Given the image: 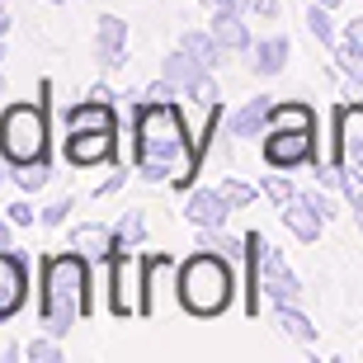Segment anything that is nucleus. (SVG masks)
Listing matches in <instances>:
<instances>
[{
	"instance_id": "nucleus-1",
	"label": "nucleus",
	"mask_w": 363,
	"mask_h": 363,
	"mask_svg": "<svg viewBox=\"0 0 363 363\" xmlns=\"http://www.w3.org/2000/svg\"><path fill=\"white\" fill-rule=\"evenodd\" d=\"M133 165H137V175L151 179V184L170 179L179 189H194L203 151L189 137L175 104H142L137 99V108H133Z\"/></svg>"
},
{
	"instance_id": "nucleus-2",
	"label": "nucleus",
	"mask_w": 363,
	"mask_h": 363,
	"mask_svg": "<svg viewBox=\"0 0 363 363\" xmlns=\"http://www.w3.org/2000/svg\"><path fill=\"white\" fill-rule=\"evenodd\" d=\"M90 255L81 250H62V255H43L38 264V321L48 335H67L71 325L94 311V279H90Z\"/></svg>"
},
{
	"instance_id": "nucleus-3",
	"label": "nucleus",
	"mask_w": 363,
	"mask_h": 363,
	"mask_svg": "<svg viewBox=\"0 0 363 363\" xmlns=\"http://www.w3.org/2000/svg\"><path fill=\"white\" fill-rule=\"evenodd\" d=\"M175 297L179 307L199 321H217L222 311L231 307L236 297V264L217 250H199L179 264V279H175Z\"/></svg>"
},
{
	"instance_id": "nucleus-4",
	"label": "nucleus",
	"mask_w": 363,
	"mask_h": 363,
	"mask_svg": "<svg viewBox=\"0 0 363 363\" xmlns=\"http://www.w3.org/2000/svg\"><path fill=\"white\" fill-rule=\"evenodd\" d=\"M48 104H33V99H14L0 113V156L5 165H28V161H48L52 147H48Z\"/></svg>"
},
{
	"instance_id": "nucleus-5",
	"label": "nucleus",
	"mask_w": 363,
	"mask_h": 363,
	"mask_svg": "<svg viewBox=\"0 0 363 363\" xmlns=\"http://www.w3.org/2000/svg\"><path fill=\"white\" fill-rule=\"evenodd\" d=\"M259 151H264L269 170H297V165H311L321 156L311 128H269V133L259 137Z\"/></svg>"
},
{
	"instance_id": "nucleus-6",
	"label": "nucleus",
	"mask_w": 363,
	"mask_h": 363,
	"mask_svg": "<svg viewBox=\"0 0 363 363\" xmlns=\"http://www.w3.org/2000/svg\"><path fill=\"white\" fill-rule=\"evenodd\" d=\"M108 264V311L113 316H142V264L133 250H113Z\"/></svg>"
},
{
	"instance_id": "nucleus-7",
	"label": "nucleus",
	"mask_w": 363,
	"mask_h": 363,
	"mask_svg": "<svg viewBox=\"0 0 363 363\" xmlns=\"http://www.w3.org/2000/svg\"><path fill=\"white\" fill-rule=\"evenodd\" d=\"M118 156V128H67V161L71 165H108Z\"/></svg>"
},
{
	"instance_id": "nucleus-8",
	"label": "nucleus",
	"mask_w": 363,
	"mask_h": 363,
	"mask_svg": "<svg viewBox=\"0 0 363 363\" xmlns=\"http://www.w3.org/2000/svg\"><path fill=\"white\" fill-rule=\"evenodd\" d=\"M259 288H264L269 302H302V293H307L302 279L288 269V259L279 250H269V241L259 245Z\"/></svg>"
},
{
	"instance_id": "nucleus-9",
	"label": "nucleus",
	"mask_w": 363,
	"mask_h": 363,
	"mask_svg": "<svg viewBox=\"0 0 363 363\" xmlns=\"http://www.w3.org/2000/svg\"><path fill=\"white\" fill-rule=\"evenodd\" d=\"M28 302V264L19 250H0V321H14Z\"/></svg>"
},
{
	"instance_id": "nucleus-10",
	"label": "nucleus",
	"mask_w": 363,
	"mask_h": 363,
	"mask_svg": "<svg viewBox=\"0 0 363 363\" xmlns=\"http://www.w3.org/2000/svg\"><path fill=\"white\" fill-rule=\"evenodd\" d=\"M94 57L104 71H123L128 67V19L118 14H99L94 24Z\"/></svg>"
},
{
	"instance_id": "nucleus-11",
	"label": "nucleus",
	"mask_w": 363,
	"mask_h": 363,
	"mask_svg": "<svg viewBox=\"0 0 363 363\" xmlns=\"http://www.w3.org/2000/svg\"><path fill=\"white\" fill-rule=\"evenodd\" d=\"M335 161L363 170V104H345L335 113Z\"/></svg>"
},
{
	"instance_id": "nucleus-12",
	"label": "nucleus",
	"mask_w": 363,
	"mask_h": 363,
	"mask_svg": "<svg viewBox=\"0 0 363 363\" xmlns=\"http://www.w3.org/2000/svg\"><path fill=\"white\" fill-rule=\"evenodd\" d=\"M231 213H236V208L227 203V194H222V189H189V199H184V222H189L194 231H199V227H227Z\"/></svg>"
},
{
	"instance_id": "nucleus-13",
	"label": "nucleus",
	"mask_w": 363,
	"mask_h": 363,
	"mask_svg": "<svg viewBox=\"0 0 363 363\" xmlns=\"http://www.w3.org/2000/svg\"><path fill=\"white\" fill-rule=\"evenodd\" d=\"M269 108H274L269 94H250V99H241V104L227 113V137H236V142L264 137L269 133Z\"/></svg>"
},
{
	"instance_id": "nucleus-14",
	"label": "nucleus",
	"mask_w": 363,
	"mask_h": 363,
	"mask_svg": "<svg viewBox=\"0 0 363 363\" xmlns=\"http://www.w3.org/2000/svg\"><path fill=\"white\" fill-rule=\"evenodd\" d=\"M175 279H179L175 255H147V259H142V316L156 311L161 293H165V288H175Z\"/></svg>"
},
{
	"instance_id": "nucleus-15",
	"label": "nucleus",
	"mask_w": 363,
	"mask_h": 363,
	"mask_svg": "<svg viewBox=\"0 0 363 363\" xmlns=\"http://www.w3.org/2000/svg\"><path fill=\"white\" fill-rule=\"evenodd\" d=\"M208 28H213V38L236 57H250V48H255V33H250L241 10H213V24Z\"/></svg>"
},
{
	"instance_id": "nucleus-16",
	"label": "nucleus",
	"mask_w": 363,
	"mask_h": 363,
	"mask_svg": "<svg viewBox=\"0 0 363 363\" xmlns=\"http://www.w3.org/2000/svg\"><path fill=\"white\" fill-rule=\"evenodd\" d=\"M288 57H293V43H288V33L255 38V48H250V71H255L259 81H274V76L288 67Z\"/></svg>"
},
{
	"instance_id": "nucleus-17",
	"label": "nucleus",
	"mask_w": 363,
	"mask_h": 363,
	"mask_svg": "<svg viewBox=\"0 0 363 363\" xmlns=\"http://www.w3.org/2000/svg\"><path fill=\"white\" fill-rule=\"evenodd\" d=\"M279 217H283V227L293 231V236H297L302 245H316V241H321V231H325V217L316 213V208H311V203L302 199V194H297L293 203H283V208H279Z\"/></svg>"
},
{
	"instance_id": "nucleus-18",
	"label": "nucleus",
	"mask_w": 363,
	"mask_h": 363,
	"mask_svg": "<svg viewBox=\"0 0 363 363\" xmlns=\"http://www.w3.org/2000/svg\"><path fill=\"white\" fill-rule=\"evenodd\" d=\"M179 48H184L203 71H217V67H222V57H231L227 48L213 38V28H184V33H179Z\"/></svg>"
},
{
	"instance_id": "nucleus-19",
	"label": "nucleus",
	"mask_w": 363,
	"mask_h": 363,
	"mask_svg": "<svg viewBox=\"0 0 363 363\" xmlns=\"http://www.w3.org/2000/svg\"><path fill=\"white\" fill-rule=\"evenodd\" d=\"M71 250H81V255H90V259H108L113 255V227H104V222L71 227Z\"/></svg>"
},
{
	"instance_id": "nucleus-20",
	"label": "nucleus",
	"mask_w": 363,
	"mask_h": 363,
	"mask_svg": "<svg viewBox=\"0 0 363 363\" xmlns=\"http://www.w3.org/2000/svg\"><path fill=\"white\" fill-rule=\"evenodd\" d=\"M269 316H274V325H279L288 340H297V345H316V325L297 311V302H269Z\"/></svg>"
},
{
	"instance_id": "nucleus-21",
	"label": "nucleus",
	"mask_w": 363,
	"mask_h": 363,
	"mask_svg": "<svg viewBox=\"0 0 363 363\" xmlns=\"http://www.w3.org/2000/svg\"><path fill=\"white\" fill-rule=\"evenodd\" d=\"M161 76H165L170 85H179V94H184L189 85H194V81L203 76V67L184 52V48H170V52H165V62H161Z\"/></svg>"
},
{
	"instance_id": "nucleus-22",
	"label": "nucleus",
	"mask_w": 363,
	"mask_h": 363,
	"mask_svg": "<svg viewBox=\"0 0 363 363\" xmlns=\"http://www.w3.org/2000/svg\"><path fill=\"white\" fill-rule=\"evenodd\" d=\"M199 250H217L231 264H245V241L227 236V227H199Z\"/></svg>"
},
{
	"instance_id": "nucleus-23",
	"label": "nucleus",
	"mask_w": 363,
	"mask_h": 363,
	"mask_svg": "<svg viewBox=\"0 0 363 363\" xmlns=\"http://www.w3.org/2000/svg\"><path fill=\"white\" fill-rule=\"evenodd\" d=\"M302 24H307V33L321 43V48H330V52H335L340 28H335V14H330V5H316V0H311V5H307V19H302Z\"/></svg>"
},
{
	"instance_id": "nucleus-24",
	"label": "nucleus",
	"mask_w": 363,
	"mask_h": 363,
	"mask_svg": "<svg viewBox=\"0 0 363 363\" xmlns=\"http://www.w3.org/2000/svg\"><path fill=\"white\" fill-rule=\"evenodd\" d=\"M142 241H147V222H142V213H123L118 222H113V250H137Z\"/></svg>"
},
{
	"instance_id": "nucleus-25",
	"label": "nucleus",
	"mask_w": 363,
	"mask_h": 363,
	"mask_svg": "<svg viewBox=\"0 0 363 363\" xmlns=\"http://www.w3.org/2000/svg\"><path fill=\"white\" fill-rule=\"evenodd\" d=\"M335 67H340V76H345V81H354L363 90V48H354V43L340 38L335 43Z\"/></svg>"
},
{
	"instance_id": "nucleus-26",
	"label": "nucleus",
	"mask_w": 363,
	"mask_h": 363,
	"mask_svg": "<svg viewBox=\"0 0 363 363\" xmlns=\"http://www.w3.org/2000/svg\"><path fill=\"white\" fill-rule=\"evenodd\" d=\"M259 194H264L274 208H283V203H293V199H297V184L288 179V170H274V175L259 179Z\"/></svg>"
},
{
	"instance_id": "nucleus-27",
	"label": "nucleus",
	"mask_w": 363,
	"mask_h": 363,
	"mask_svg": "<svg viewBox=\"0 0 363 363\" xmlns=\"http://www.w3.org/2000/svg\"><path fill=\"white\" fill-rule=\"evenodd\" d=\"M52 179V156L48 161H28V165H14V184L24 189V194H33V189H43Z\"/></svg>"
},
{
	"instance_id": "nucleus-28",
	"label": "nucleus",
	"mask_w": 363,
	"mask_h": 363,
	"mask_svg": "<svg viewBox=\"0 0 363 363\" xmlns=\"http://www.w3.org/2000/svg\"><path fill=\"white\" fill-rule=\"evenodd\" d=\"M184 99H194V104H199L203 113H208V108H217V104H222V90H217L213 71H203L199 81H194V85H189V90H184Z\"/></svg>"
},
{
	"instance_id": "nucleus-29",
	"label": "nucleus",
	"mask_w": 363,
	"mask_h": 363,
	"mask_svg": "<svg viewBox=\"0 0 363 363\" xmlns=\"http://www.w3.org/2000/svg\"><path fill=\"white\" fill-rule=\"evenodd\" d=\"M24 359H33V363H62V340H57V335H38L33 345H24Z\"/></svg>"
},
{
	"instance_id": "nucleus-30",
	"label": "nucleus",
	"mask_w": 363,
	"mask_h": 363,
	"mask_svg": "<svg viewBox=\"0 0 363 363\" xmlns=\"http://www.w3.org/2000/svg\"><path fill=\"white\" fill-rule=\"evenodd\" d=\"M76 213V199H52L48 208H38V227H67V217Z\"/></svg>"
},
{
	"instance_id": "nucleus-31",
	"label": "nucleus",
	"mask_w": 363,
	"mask_h": 363,
	"mask_svg": "<svg viewBox=\"0 0 363 363\" xmlns=\"http://www.w3.org/2000/svg\"><path fill=\"white\" fill-rule=\"evenodd\" d=\"M217 189L227 194V203L236 208V213H241V208H250V203H255V194H259V189H255V184H245V179H222Z\"/></svg>"
},
{
	"instance_id": "nucleus-32",
	"label": "nucleus",
	"mask_w": 363,
	"mask_h": 363,
	"mask_svg": "<svg viewBox=\"0 0 363 363\" xmlns=\"http://www.w3.org/2000/svg\"><path fill=\"white\" fill-rule=\"evenodd\" d=\"M5 217H10L14 227H38V208H33L28 199H14L10 208H5Z\"/></svg>"
},
{
	"instance_id": "nucleus-33",
	"label": "nucleus",
	"mask_w": 363,
	"mask_h": 363,
	"mask_svg": "<svg viewBox=\"0 0 363 363\" xmlns=\"http://www.w3.org/2000/svg\"><path fill=\"white\" fill-rule=\"evenodd\" d=\"M175 94H179V85H170L161 76L156 85H147V94H142V104H175Z\"/></svg>"
},
{
	"instance_id": "nucleus-34",
	"label": "nucleus",
	"mask_w": 363,
	"mask_h": 363,
	"mask_svg": "<svg viewBox=\"0 0 363 363\" xmlns=\"http://www.w3.org/2000/svg\"><path fill=\"white\" fill-rule=\"evenodd\" d=\"M302 199H307L311 208H316V213L325 217V222H335V217H340V208H335V199H330V194H316V189H307Z\"/></svg>"
},
{
	"instance_id": "nucleus-35",
	"label": "nucleus",
	"mask_w": 363,
	"mask_h": 363,
	"mask_svg": "<svg viewBox=\"0 0 363 363\" xmlns=\"http://www.w3.org/2000/svg\"><path fill=\"white\" fill-rule=\"evenodd\" d=\"M250 14H259V19H269V24H274V19L283 14V0H250Z\"/></svg>"
},
{
	"instance_id": "nucleus-36",
	"label": "nucleus",
	"mask_w": 363,
	"mask_h": 363,
	"mask_svg": "<svg viewBox=\"0 0 363 363\" xmlns=\"http://www.w3.org/2000/svg\"><path fill=\"white\" fill-rule=\"evenodd\" d=\"M340 38H345V43H354V48H363V19H350V24L340 28Z\"/></svg>"
},
{
	"instance_id": "nucleus-37",
	"label": "nucleus",
	"mask_w": 363,
	"mask_h": 363,
	"mask_svg": "<svg viewBox=\"0 0 363 363\" xmlns=\"http://www.w3.org/2000/svg\"><path fill=\"white\" fill-rule=\"evenodd\" d=\"M0 250H14V222L0 217Z\"/></svg>"
},
{
	"instance_id": "nucleus-38",
	"label": "nucleus",
	"mask_w": 363,
	"mask_h": 363,
	"mask_svg": "<svg viewBox=\"0 0 363 363\" xmlns=\"http://www.w3.org/2000/svg\"><path fill=\"white\" fill-rule=\"evenodd\" d=\"M123 179H128V175H123V170H118V175H108L104 184L94 189V194H99V199H108V194H113V189H123Z\"/></svg>"
},
{
	"instance_id": "nucleus-39",
	"label": "nucleus",
	"mask_w": 363,
	"mask_h": 363,
	"mask_svg": "<svg viewBox=\"0 0 363 363\" xmlns=\"http://www.w3.org/2000/svg\"><path fill=\"white\" fill-rule=\"evenodd\" d=\"M90 99H99V104H113V90H108V85H90Z\"/></svg>"
},
{
	"instance_id": "nucleus-40",
	"label": "nucleus",
	"mask_w": 363,
	"mask_h": 363,
	"mask_svg": "<svg viewBox=\"0 0 363 363\" xmlns=\"http://www.w3.org/2000/svg\"><path fill=\"white\" fill-rule=\"evenodd\" d=\"M10 24H14V19H10V0H0V38L10 33Z\"/></svg>"
},
{
	"instance_id": "nucleus-41",
	"label": "nucleus",
	"mask_w": 363,
	"mask_h": 363,
	"mask_svg": "<svg viewBox=\"0 0 363 363\" xmlns=\"http://www.w3.org/2000/svg\"><path fill=\"white\" fill-rule=\"evenodd\" d=\"M316 5H330V10H340V0H316Z\"/></svg>"
},
{
	"instance_id": "nucleus-42",
	"label": "nucleus",
	"mask_w": 363,
	"mask_h": 363,
	"mask_svg": "<svg viewBox=\"0 0 363 363\" xmlns=\"http://www.w3.org/2000/svg\"><path fill=\"white\" fill-rule=\"evenodd\" d=\"M0 62H5V38H0Z\"/></svg>"
},
{
	"instance_id": "nucleus-43",
	"label": "nucleus",
	"mask_w": 363,
	"mask_h": 363,
	"mask_svg": "<svg viewBox=\"0 0 363 363\" xmlns=\"http://www.w3.org/2000/svg\"><path fill=\"white\" fill-rule=\"evenodd\" d=\"M48 5H67V0H48Z\"/></svg>"
},
{
	"instance_id": "nucleus-44",
	"label": "nucleus",
	"mask_w": 363,
	"mask_h": 363,
	"mask_svg": "<svg viewBox=\"0 0 363 363\" xmlns=\"http://www.w3.org/2000/svg\"><path fill=\"white\" fill-rule=\"evenodd\" d=\"M0 94H5V76H0Z\"/></svg>"
},
{
	"instance_id": "nucleus-45",
	"label": "nucleus",
	"mask_w": 363,
	"mask_h": 363,
	"mask_svg": "<svg viewBox=\"0 0 363 363\" xmlns=\"http://www.w3.org/2000/svg\"><path fill=\"white\" fill-rule=\"evenodd\" d=\"M0 359H5V345H0Z\"/></svg>"
}]
</instances>
